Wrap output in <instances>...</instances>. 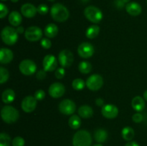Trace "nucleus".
I'll return each instance as SVG.
<instances>
[{
  "instance_id": "obj_1",
  "label": "nucleus",
  "mask_w": 147,
  "mask_h": 146,
  "mask_svg": "<svg viewBox=\"0 0 147 146\" xmlns=\"http://www.w3.org/2000/svg\"><path fill=\"white\" fill-rule=\"evenodd\" d=\"M50 15L55 21L63 22L69 18L70 13L63 4L57 3L52 6L50 9Z\"/></svg>"
},
{
  "instance_id": "obj_2",
  "label": "nucleus",
  "mask_w": 147,
  "mask_h": 146,
  "mask_svg": "<svg viewBox=\"0 0 147 146\" xmlns=\"http://www.w3.org/2000/svg\"><path fill=\"white\" fill-rule=\"evenodd\" d=\"M92 137L90 133L86 130L76 132L73 137V146H90Z\"/></svg>"
},
{
  "instance_id": "obj_3",
  "label": "nucleus",
  "mask_w": 147,
  "mask_h": 146,
  "mask_svg": "<svg viewBox=\"0 0 147 146\" xmlns=\"http://www.w3.org/2000/svg\"><path fill=\"white\" fill-rule=\"evenodd\" d=\"M1 37L4 44L11 46L17 42L18 40V33L17 29L11 27H5L1 32Z\"/></svg>"
},
{
  "instance_id": "obj_4",
  "label": "nucleus",
  "mask_w": 147,
  "mask_h": 146,
  "mask_svg": "<svg viewBox=\"0 0 147 146\" xmlns=\"http://www.w3.org/2000/svg\"><path fill=\"white\" fill-rule=\"evenodd\" d=\"M1 116L3 121L6 123H13L19 119V112L12 106L6 105L1 110Z\"/></svg>"
},
{
  "instance_id": "obj_5",
  "label": "nucleus",
  "mask_w": 147,
  "mask_h": 146,
  "mask_svg": "<svg viewBox=\"0 0 147 146\" xmlns=\"http://www.w3.org/2000/svg\"><path fill=\"white\" fill-rule=\"evenodd\" d=\"M84 15L91 22L97 24L103 19V13L100 9L95 6H88L84 10Z\"/></svg>"
},
{
  "instance_id": "obj_6",
  "label": "nucleus",
  "mask_w": 147,
  "mask_h": 146,
  "mask_svg": "<svg viewBox=\"0 0 147 146\" xmlns=\"http://www.w3.org/2000/svg\"><path fill=\"white\" fill-rule=\"evenodd\" d=\"M86 84L90 90L97 91V90H100L103 86V79L100 74H92L87 79Z\"/></svg>"
},
{
  "instance_id": "obj_7",
  "label": "nucleus",
  "mask_w": 147,
  "mask_h": 146,
  "mask_svg": "<svg viewBox=\"0 0 147 146\" xmlns=\"http://www.w3.org/2000/svg\"><path fill=\"white\" fill-rule=\"evenodd\" d=\"M19 69L22 74L24 75H32L37 70V65L31 60H24L20 62Z\"/></svg>"
},
{
  "instance_id": "obj_8",
  "label": "nucleus",
  "mask_w": 147,
  "mask_h": 146,
  "mask_svg": "<svg viewBox=\"0 0 147 146\" xmlns=\"http://www.w3.org/2000/svg\"><path fill=\"white\" fill-rule=\"evenodd\" d=\"M74 61L73 54L70 50H63L59 53L58 62L62 67H70Z\"/></svg>"
},
{
  "instance_id": "obj_9",
  "label": "nucleus",
  "mask_w": 147,
  "mask_h": 146,
  "mask_svg": "<svg viewBox=\"0 0 147 146\" xmlns=\"http://www.w3.org/2000/svg\"><path fill=\"white\" fill-rule=\"evenodd\" d=\"M24 37L30 42H37L42 37V31L40 27L37 26H31L25 30Z\"/></svg>"
},
{
  "instance_id": "obj_10",
  "label": "nucleus",
  "mask_w": 147,
  "mask_h": 146,
  "mask_svg": "<svg viewBox=\"0 0 147 146\" xmlns=\"http://www.w3.org/2000/svg\"><path fill=\"white\" fill-rule=\"evenodd\" d=\"M76 105L74 102L69 99H65L59 104V110L60 113L65 115H70L75 113Z\"/></svg>"
},
{
  "instance_id": "obj_11",
  "label": "nucleus",
  "mask_w": 147,
  "mask_h": 146,
  "mask_svg": "<svg viewBox=\"0 0 147 146\" xmlns=\"http://www.w3.org/2000/svg\"><path fill=\"white\" fill-rule=\"evenodd\" d=\"M78 53L82 58H90L94 53V47L90 42H83L78 47Z\"/></svg>"
},
{
  "instance_id": "obj_12",
  "label": "nucleus",
  "mask_w": 147,
  "mask_h": 146,
  "mask_svg": "<svg viewBox=\"0 0 147 146\" xmlns=\"http://www.w3.org/2000/svg\"><path fill=\"white\" fill-rule=\"evenodd\" d=\"M37 100H36L35 97L33 96H27L22 101V109L23 111L27 113H32L35 110L36 107H37Z\"/></svg>"
},
{
  "instance_id": "obj_13",
  "label": "nucleus",
  "mask_w": 147,
  "mask_h": 146,
  "mask_svg": "<svg viewBox=\"0 0 147 146\" xmlns=\"http://www.w3.org/2000/svg\"><path fill=\"white\" fill-rule=\"evenodd\" d=\"M43 69L46 72H53L57 70V60L53 54H47L43 59Z\"/></svg>"
},
{
  "instance_id": "obj_14",
  "label": "nucleus",
  "mask_w": 147,
  "mask_h": 146,
  "mask_svg": "<svg viewBox=\"0 0 147 146\" xmlns=\"http://www.w3.org/2000/svg\"><path fill=\"white\" fill-rule=\"evenodd\" d=\"M65 87L62 83L55 82L50 86L48 90L49 94L53 98H60L64 94Z\"/></svg>"
},
{
  "instance_id": "obj_15",
  "label": "nucleus",
  "mask_w": 147,
  "mask_h": 146,
  "mask_svg": "<svg viewBox=\"0 0 147 146\" xmlns=\"http://www.w3.org/2000/svg\"><path fill=\"white\" fill-rule=\"evenodd\" d=\"M102 115L107 119H113L117 117L119 109L114 104H108L103 106L101 109Z\"/></svg>"
},
{
  "instance_id": "obj_16",
  "label": "nucleus",
  "mask_w": 147,
  "mask_h": 146,
  "mask_svg": "<svg viewBox=\"0 0 147 146\" xmlns=\"http://www.w3.org/2000/svg\"><path fill=\"white\" fill-rule=\"evenodd\" d=\"M37 12V8L30 3H26L21 7V13L26 18H32Z\"/></svg>"
},
{
  "instance_id": "obj_17",
  "label": "nucleus",
  "mask_w": 147,
  "mask_h": 146,
  "mask_svg": "<svg viewBox=\"0 0 147 146\" xmlns=\"http://www.w3.org/2000/svg\"><path fill=\"white\" fill-rule=\"evenodd\" d=\"M126 10L130 15L136 17L142 13V8L139 3L132 1V2H129L126 4Z\"/></svg>"
},
{
  "instance_id": "obj_18",
  "label": "nucleus",
  "mask_w": 147,
  "mask_h": 146,
  "mask_svg": "<svg viewBox=\"0 0 147 146\" xmlns=\"http://www.w3.org/2000/svg\"><path fill=\"white\" fill-rule=\"evenodd\" d=\"M13 52L8 48H1L0 50V62L9 64L13 60Z\"/></svg>"
},
{
  "instance_id": "obj_19",
  "label": "nucleus",
  "mask_w": 147,
  "mask_h": 146,
  "mask_svg": "<svg viewBox=\"0 0 147 146\" xmlns=\"http://www.w3.org/2000/svg\"><path fill=\"white\" fill-rule=\"evenodd\" d=\"M131 106L136 112H141L144 109L145 102L143 97L140 96H136L131 101Z\"/></svg>"
},
{
  "instance_id": "obj_20",
  "label": "nucleus",
  "mask_w": 147,
  "mask_h": 146,
  "mask_svg": "<svg viewBox=\"0 0 147 146\" xmlns=\"http://www.w3.org/2000/svg\"><path fill=\"white\" fill-rule=\"evenodd\" d=\"M22 21V15L17 11H13L9 15V21L13 27H19Z\"/></svg>"
},
{
  "instance_id": "obj_21",
  "label": "nucleus",
  "mask_w": 147,
  "mask_h": 146,
  "mask_svg": "<svg viewBox=\"0 0 147 146\" xmlns=\"http://www.w3.org/2000/svg\"><path fill=\"white\" fill-rule=\"evenodd\" d=\"M45 35L47 37V38H54L57 35L58 33V28H57V25L53 23H50L48 24L45 27L44 30Z\"/></svg>"
},
{
  "instance_id": "obj_22",
  "label": "nucleus",
  "mask_w": 147,
  "mask_h": 146,
  "mask_svg": "<svg viewBox=\"0 0 147 146\" xmlns=\"http://www.w3.org/2000/svg\"><path fill=\"white\" fill-rule=\"evenodd\" d=\"M78 115L84 119L90 118L93 115V110L89 105H82L78 108Z\"/></svg>"
},
{
  "instance_id": "obj_23",
  "label": "nucleus",
  "mask_w": 147,
  "mask_h": 146,
  "mask_svg": "<svg viewBox=\"0 0 147 146\" xmlns=\"http://www.w3.org/2000/svg\"><path fill=\"white\" fill-rule=\"evenodd\" d=\"M1 99L4 103L6 104L11 103L15 99V92L11 89H7L3 92L1 94Z\"/></svg>"
},
{
  "instance_id": "obj_24",
  "label": "nucleus",
  "mask_w": 147,
  "mask_h": 146,
  "mask_svg": "<svg viewBox=\"0 0 147 146\" xmlns=\"http://www.w3.org/2000/svg\"><path fill=\"white\" fill-rule=\"evenodd\" d=\"M94 138L98 143H104L108 138V133L104 129H97L94 133Z\"/></svg>"
},
{
  "instance_id": "obj_25",
  "label": "nucleus",
  "mask_w": 147,
  "mask_h": 146,
  "mask_svg": "<svg viewBox=\"0 0 147 146\" xmlns=\"http://www.w3.org/2000/svg\"><path fill=\"white\" fill-rule=\"evenodd\" d=\"M100 32V28L97 25H91L86 29V36L88 39H94L98 35Z\"/></svg>"
},
{
  "instance_id": "obj_26",
  "label": "nucleus",
  "mask_w": 147,
  "mask_h": 146,
  "mask_svg": "<svg viewBox=\"0 0 147 146\" xmlns=\"http://www.w3.org/2000/svg\"><path fill=\"white\" fill-rule=\"evenodd\" d=\"M134 130L131 127H125L121 131L122 137L126 141H131L134 137Z\"/></svg>"
},
{
  "instance_id": "obj_27",
  "label": "nucleus",
  "mask_w": 147,
  "mask_h": 146,
  "mask_svg": "<svg viewBox=\"0 0 147 146\" xmlns=\"http://www.w3.org/2000/svg\"><path fill=\"white\" fill-rule=\"evenodd\" d=\"M68 125L73 130H77V129H78L80 127V125H81V120H80V117L76 115H73L69 118Z\"/></svg>"
},
{
  "instance_id": "obj_28",
  "label": "nucleus",
  "mask_w": 147,
  "mask_h": 146,
  "mask_svg": "<svg viewBox=\"0 0 147 146\" xmlns=\"http://www.w3.org/2000/svg\"><path fill=\"white\" fill-rule=\"evenodd\" d=\"M78 70L82 74H88L92 70V64L87 61H82L79 63Z\"/></svg>"
},
{
  "instance_id": "obj_29",
  "label": "nucleus",
  "mask_w": 147,
  "mask_h": 146,
  "mask_svg": "<svg viewBox=\"0 0 147 146\" xmlns=\"http://www.w3.org/2000/svg\"><path fill=\"white\" fill-rule=\"evenodd\" d=\"M85 86H86V82L84 80L80 78L75 79L72 82V87L75 90H77V91L82 90L84 88Z\"/></svg>"
},
{
  "instance_id": "obj_30",
  "label": "nucleus",
  "mask_w": 147,
  "mask_h": 146,
  "mask_svg": "<svg viewBox=\"0 0 147 146\" xmlns=\"http://www.w3.org/2000/svg\"><path fill=\"white\" fill-rule=\"evenodd\" d=\"M11 137L7 133L0 134V146H9L11 144Z\"/></svg>"
},
{
  "instance_id": "obj_31",
  "label": "nucleus",
  "mask_w": 147,
  "mask_h": 146,
  "mask_svg": "<svg viewBox=\"0 0 147 146\" xmlns=\"http://www.w3.org/2000/svg\"><path fill=\"white\" fill-rule=\"evenodd\" d=\"M9 77V73L8 70L3 67H0V83L3 84L6 82L8 80Z\"/></svg>"
},
{
  "instance_id": "obj_32",
  "label": "nucleus",
  "mask_w": 147,
  "mask_h": 146,
  "mask_svg": "<svg viewBox=\"0 0 147 146\" xmlns=\"http://www.w3.org/2000/svg\"><path fill=\"white\" fill-rule=\"evenodd\" d=\"M12 146H24V140L23 137L20 136L15 137L11 141Z\"/></svg>"
},
{
  "instance_id": "obj_33",
  "label": "nucleus",
  "mask_w": 147,
  "mask_h": 146,
  "mask_svg": "<svg viewBox=\"0 0 147 146\" xmlns=\"http://www.w3.org/2000/svg\"><path fill=\"white\" fill-rule=\"evenodd\" d=\"M37 8V12H38L40 14H41V15H45V14H47L49 11L48 7L45 4H40Z\"/></svg>"
},
{
  "instance_id": "obj_34",
  "label": "nucleus",
  "mask_w": 147,
  "mask_h": 146,
  "mask_svg": "<svg viewBox=\"0 0 147 146\" xmlns=\"http://www.w3.org/2000/svg\"><path fill=\"white\" fill-rule=\"evenodd\" d=\"M55 77L57 79H59V80H61L65 75V70L63 67H60V68H57L56 70L55 73Z\"/></svg>"
},
{
  "instance_id": "obj_35",
  "label": "nucleus",
  "mask_w": 147,
  "mask_h": 146,
  "mask_svg": "<svg viewBox=\"0 0 147 146\" xmlns=\"http://www.w3.org/2000/svg\"><path fill=\"white\" fill-rule=\"evenodd\" d=\"M8 12L9 10L7 6L3 3H1L0 4V17H1V19L4 18L7 15Z\"/></svg>"
},
{
  "instance_id": "obj_36",
  "label": "nucleus",
  "mask_w": 147,
  "mask_h": 146,
  "mask_svg": "<svg viewBox=\"0 0 147 146\" xmlns=\"http://www.w3.org/2000/svg\"><path fill=\"white\" fill-rule=\"evenodd\" d=\"M40 44H41V46L44 49H50L52 46V42L50 40V39L48 38H43L41 40V42H40Z\"/></svg>"
},
{
  "instance_id": "obj_37",
  "label": "nucleus",
  "mask_w": 147,
  "mask_h": 146,
  "mask_svg": "<svg viewBox=\"0 0 147 146\" xmlns=\"http://www.w3.org/2000/svg\"><path fill=\"white\" fill-rule=\"evenodd\" d=\"M34 97H35V99L37 100H42L45 97V92L42 90H37L34 92Z\"/></svg>"
},
{
  "instance_id": "obj_38",
  "label": "nucleus",
  "mask_w": 147,
  "mask_h": 146,
  "mask_svg": "<svg viewBox=\"0 0 147 146\" xmlns=\"http://www.w3.org/2000/svg\"><path fill=\"white\" fill-rule=\"evenodd\" d=\"M132 120L134 123H139L143 121L144 117L141 113H135V114L133 115L132 116Z\"/></svg>"
},
{
  "instance_id": "obj_39",
  "label": "nucleus",
  "mask_w": 147,
  "mask_h": 146,
  "mask_svg": "<svg viewBox=\"0 0 147 146\" xmlns=\"http://www.w3.org/2000/svg\"><path fill=\"white\" fill-rule=\"evenodd\" d=\"M46 76H47V73H46V71L45 70H40L36 74V77L39 80H43L45 78Z\"/></svg>"
},
{
  "instance_id": "obj_40",
  "label": "nucleus",
  "mask_w": 147,
  "mask_h": 146,
  "mask_svg": "<svg viewBox=\"0 0 147 146\" xmlns=\"http://www.w3.org/2000/svg\"><path fill=\"white\" fill-rule=\"evenodd\" d=\"M115 3H116V7H117L118 8H119V9H122L123 7H124V5H125V3L123 2L122 0H116V2H115Z\"/></svg>"
},
{
  "instance_id": "obj_41",
  "label": "nucleus",
  "mask_w": 147,
  "mask_h": 146,
  "mask_svg": "<svg viewBox=\"0 0 147 146\" xmlns=\"http://www.w3.org/2000/svg\"><path fill=\"white\" fill-rule=\"evenodd\" d=\"M96 105L99 106V107H103V106H104L103 105L104 104V100L101 98H97L96 100Z\"/></svg>"
},
{
  "instance_id": "obj_42",
  "label": "nucleus",
  "mask_w": 147,
  "mask_h": 146,
  "mask_svg": "<svg viewBox=\"0 0 147 146\" xmlns=\"http://www.w3.org/2000/svg\"><path fill=\"white\" fill-rule=\"evenodd\" d=\"M125 146H139V145L135 141H129L125 145Z\"/></svg>"
},
{
  "instance_id": "obj_43",
  "label": "nucleus",
  "mask_w": 147,
  "mask_h": 146,
  "mask_svg": "<svg viewBox=\"0 0 147 146\" xmlns=\"http://www.w3.org/2000/svg\"><path fill=\"white\" fill-rule=\"evenodd\" d=\"M16 29H17V31L18 34H23L24 32H25L24 29V27H22V26H19V27H17Z\"/></svg>"
},
{
  "instance_id": "obj_44",
  "label": "nucleus",
  "mask_w": 147,
  "mask_h": 146,
  "mask_svg": "<svg viewBox=\"0 0 147 146\" xmlns=\"http://www.w3.org/2000/svg\"><path fill=\"white\" fill-rule=\"evenodd\" d=\"M144 99L147 101V90L144 92Z\"/></svg>"
},
{
  "instance_id": "obj_45",
  "label": "nucleus",
  "mask_w": 147,
  "mask_h": 146,
  "mask_svg": "<svg viewBox=\"0 0 147 146\" xmlns=\"http://www.w3.org/2000/svg\"><path fill=\"white\" fill-rule=\"evenodd\" d=\"M122 1H123V2L125 3V4H128V3H129V1H130V0H122Z\"/></svg>"
},
{
  "instance_id": "obj_46",
  "label": "nucleus",
  "mask_w": 147,
  "mask_h": 146,
  "mask_svg": "<svg viewBox=\"0 0 147 146\" xmlns=\"http://www.w3.org/2000/svg\"><path fill=\"white\" fill-rule=\"evenodd\" d=\"M18 1H19V0H11V1H12V2H14V3L17 2Z\"/></svg>"
},
{
  "instance_id": "obj_47",
  "label": "nucleus",
  "mask_w": 147,
  "mask_h": 146,
  "mask_svg": "<svg viewBox=\"0 0 147 146\" xmlns=\"http://www.w3.org/2000/svg\"><path fill=\"white\" fill-rule=\"evenodd\" d=\"M93 146H103V145L100 144H97V145H93Z\"/></svg>"
},
{
  "instance_id": "obj_48",
  "label": "nucleus",
  "mask_w": 147,
  "mask_h": 146,
  "mask_svg": "<svg viewBox=\"0 0 147 146\" xmlns=\"http://www.w3.org/2000/svg\"><path fill=\"white\" fill-rule=\"evenodd\" d=\"M48 1H54L55 0H48Z\"/></svg>"
},
{
  "instance_id": "obj_49",
  "label": "nucleus",
  "mask_w": 147,
  "mask_h": 146,
  "mask_svg": "<svg viewBox=\"0 0 147 146\" xmlns=\"http://www.w3.org/2000/svg\"><path fill=\"white\" fill-rule=\"evenodd\" d=\"M1 1H7V0H1Z\"/></svg>"
},
{
  "instance_id": "obj_50",
  "label": "nucleus",
  "mask_w": 147,
  "mask_h": 146,
  "mask_svg": "<svg viewBox=\"0 0 147 146\" xmlns=\"http://www.w3.org/2000/svg\"><path fill=\"white\" fill-rule=\"evenodd\" d=\"M146 2H147V0H146Z\"/></svg>"
}]
</instances>
